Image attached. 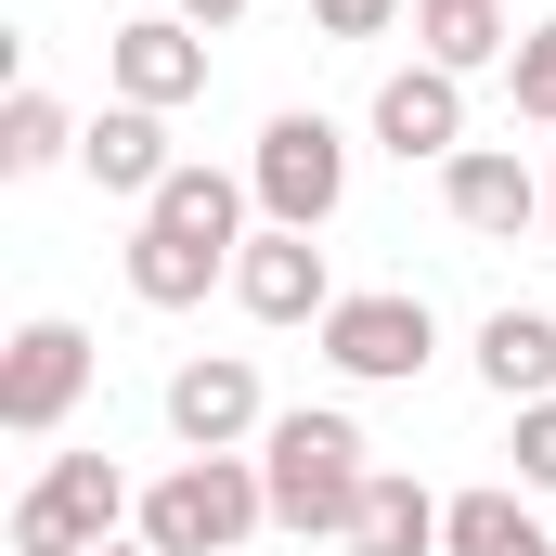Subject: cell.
<instances>
[{
    "label": "cell",
    "instance_id": "6da1fadb",
    "mask_svg": "<svg viewBox=\"0 0 556 556\" xmlns=\"http://www.w3.org/2000/svg\"><path fill=\"white\" fill-rule=\"evenodd\" d=\"M260 492H273V531H324L350 544L363 492H376V453L350 415H273L260 427Z\"/></svg>",
    "mask_w": 556,
    "mask_h": 556
},
{
    "label": "cell",
    "instance_id": "7a4b0ae2",
    "mask_svg": "<svg viewBox=\"0 0 556 556\" xmlns=\"http://www.w3.org/2000/svg\"><path fill=\"white\" fill-rule=\"evenodd\" d=\"M260 518H273L260 453H181V466L142 492V544H155V556H233Z\"/></svg>",
    "mask_w": 556,
    "mask_h": 556
},
{
    "label": "cell",
    "instance_id": "3957f363",
    "mask_svg": "<svg viewBox=\"0 0 556 556\" xmlns=\"http://www.w3.org/2000/svg\"><path fill=\"white\" fill-rule=\"evenodd\" d=\"M247 194H260L273 233H324L350 207V130L311 117V104H285L273 130H260V155H247Z\"/></svg>",
    "mask_w": 556,
    "mask_h": 556
},
{
    "label": "cell",
    "instance_id": "277c9868",
    "mask_svg": "<svg viewBox=\"0 0 556 556\" xmlns=\"http://www.w3.org/2000/svg\"><path fill=\"white\" fill-rule=\"evenodd\" d=\"M117 518H142V492L117 479V453H52L13 505V556H104Z\"/></svg>",
    "mask_w": 556,
    "mask_h": 556
},
{
    "label": "cell",
    "instance_id": "5b68a950",
    "mask_svg": "<svg viewBox=\"0 0 556 556\" xmlns=\"http://www.w3.org/2000/svg\"><path fill=\"white\" fill-rule=\"evenodd\" d=\"M324 363H337L350 389H415L427 363H440V311L402 298V285H363V298L324 311Z\"/></svg>",
    "mask_w": 556,
    "mask_h": 556
},
{
    "label": "cell",
    "instance_id": "8992f818",
    "mask_svg": "<svg viewBox=\"0 0 556 556\" xmlns=\"http://www.w3.org/2000/svg\"><path fill=\"white\" fill-rule=\"evenodd\" d=\"M91 337L65 324V311H39V324H13V350H0V427L13 440H52V427L91 402Z\"/></svg>",
    "mask_w": 556,
    "mask_h": 556
},
{
    "label": "cell",
    "instance_id": "52a82bcc",
    "mask_svg": "<svg viewBox=\"0 0 556 556\" xmlns=\"http://www.w3.org/2000/svg\"><path fill=\"white\" fill-rule=\"evenodd\" d=\"M376 142H389V155H402V168H453V155H466V78H453V65H389V78H376Z\"/></svg>",
    "mask_w": 556,
    "mask_h": 556
},
{
    "label": "cell",
    "instance_id": "ba28073f",
    "mask_svg": "<svg viewBox=\"0 0 556 556\" xmlns=\"http://www.w3.org/2000/svg\"><path fill=\"white\" fill-rule=\"evenodd\" d=\"M440 207H453L479 247H518V233L544 220V168H531L518 142H466V155L440 168Z\"/></svg>",
    "mask_w": 556,
    "mask_h": 556
},
{
    "label": "cell",
    "instance_id": "9c48e42d",
    "mask_svg": "<svg viewBox=\"0 0 556 556\" xmlns=\"http://www.w3.org/2000/svg\"><path fill=\"white\" fill-rule=\"evenodd\" d=\"M104 78H117V104H194L207 91V26H181V13H130L117 39H104Z\"/></svg>",
    "mask_w": 556,
    "mask_h": 556
},
{
    "label": "cell",
    "instance_id": "30bf717a",
    "mask_svg": "<svg viewBox=\"0 0 556 556\" xmlns=\"http://www.w3.org/2000/svg\"><path fill=\"white\" fill-rule=\"evenodd\" d=\"M168 427H181V453H233V440H260V363L247 350H194L181 376H168Z\"/></svg>",
    "mask_w": 556,
    "mask_h": 556
},
{
    "label": "cell",
    "instance_id": "8fae6325",
    "mask_svg": "<svg viewBox=\"0 0 556 556\" xmlns=\"http://www.w3.org/2000/svg\"><path fill=\"white\" fill-rule=\"evenodd\" d=\"M233 298H247V324H324L337 311V285H324V247L311 233H247V260H233Z\"/></svg>",
    "mask_w": 556,
    "mask_h": 556
},
{
    "label": "cell",
    "instance_id": "7c38bea8",
    "mask_svg": "<svg viewBox=\"0 0 556 556\" xmlns=\"http://www.w3.org/2000/svg\"><path fill=\"white\" fill-rule=\"evenodd\" d=\"M78 168H91L104 194H130V207H155V181H168L181 155H168V117H155V104H104V117L78 130Z\"/></svg>",
    "mask_w": 556,
    "mask_h": 556
},
{
    "label": "cell",
    "instance_id": "4fadbf2b",
    "mask_svg": "<svg viewBox=\"0 0 556 556\" xmlns=\"http://www.w3.org/2000/svg\"><path fill=\"white\" fill-rule=\"evenodd\" d=\"M247 207H260V194H247L233 168H207V155H181V168L155 181V207H142V220H168V233H194V247H220V260H247Z\"/></svg>",
    "mask_w": 556,
    "mask_h": 556
},
{
    "label": "cell",
    "instance_id": "5bb4252c",
    "mask_svg": "<svg viewBox=\"0 0 556 556\" xmlns=\"http://www.w3.org/2000/svg\"><path fill=\"white\" fill-rule=\"evenodd\" d=\"M207 285H233L220 247H194V233H168V220H142V233H130V298H142V311H194Z\"/></svg>",
    "mask_w": 556,
    "mask_h": 556
},
{
    "label": "cell",
    "instance_id": "9a60e30c",
    "mask_svg": "<svg viewBox=\"0 0 556 556\" xmlns=\"http://www.w3.org/2000/svg\"><path fill=\"white\" fill-rule=\"evenodd\" d=\"M440 492L402 479V466H376V492H363V518H350V556H440Z\"/></svg>",
    "mask_w": 556,
    "mask_h": 556
},
{
    "label": "cell",
    "instance_id": "2e32d148",
    "mask_svg": "<svg viewBox=\"0 0 556 556\" xmlns=\"http://www.w3.org/2000/svg\"><path fill=\"white\" fill-rule=\"evenodd\" d=\"M415 52L479 78V65H518V26H505V0H415Z\"/></svg>",
    "mask_w": 556,
    "mask_h": 556
},
{
    "label": "cell",
    "instance_id": "e0dca14e",
    "mask_svg": "<svg viewBox=\"0 0 556 556\" xmlns=\"http://www.w3.org/2000/svg\"><path fill=\"white\" fill-rule=\"evenodd\" d=\"M479 376H492V402H556V311H492Z\"/></svg>",
    "mask_w": 556,
    "mask_h": 556
},
{
    "label": "cell",
    "instance_id": "ac0fdd59",
    "mask_svg": "<svg viewBox=\"0 0 556 556\" xmlns=\"http://www.w3.org/2000/svg\"><path fill=\"white\" fill-rule=\"evenodd\" d=\"M440 556H556V531L492 479V492H453V518H440Z\"/></svg>",
    "mask_w": 556,
    "mask_h": 556
},
{
    "label": "cell",
    "instance_id": "d6986e66",
    "mask_svg": "<svg viewBox=\"0 0 556 556\" xmlns=\"http://www.w3.org/2000/svg\"><path fill=\"white\" fill-rule=\"evenodd\" d=\"M52 155H78V117H65L52 91H13V104H0V168H13V181H39Z\"/></svg>",
    "mask_w": 556,
    "mask_h": 556
},
{
    "label": "cell",
    "instance_id": "ffe728a7",
    "mask_svg": "<svg viewBox=\"0 0 556 556\" xmlns=\"http://www.w3.org/2000/svg\"><path fill=\"white\" fill-rule=\"evenodd\" d=\"M505 91H518V117H531V130H556V13H544V26H518Z\"/></svg>",
    "mask_w": 556,
    "mask_h": 556
},
{
    "label": "cell",
    "instance_id": "44dd1931",
    "mask_svg": "<svg viewBox=\"0 0 556 556\" xmlns=\"http://www.w3.org/2000/svg\"><path fill=\"white\" fill-rule=\"evenodd\" d=\"M518 492H556V402H518Z\"/></svg>",
    "mask_w": 556,
    "mask_h": 556
},
{
    "label": "cell",
    "instance_id": "7402d4cb",
    "mask_svg": "<svg viewBox=\"0 0 556 556\" xmlns=\"http://www.w3.org/2000/svg\"><path fill=\"white\" fill-rule=\"evenodd\" d=\"M402 13H415V0H311V26H324V39H389Z\"/></svg>",
    "mask_w": 556,
    "mask_h": 556
},
{
    "label": "cell",
    "instance_id": "603a6c76",
    "mask_svg": "<svg viewBox=\"0 0 556 556\" xmlns=\"http://www.w3.org/2000/svg\"><path fill=\"white\" fill-rule=\"evenodd\" d=\"M168 13H181V26H207V39H220V26H233V13H247V0H168Z\"/></svg>",
    "mask_w": 556,
    "mask_h": 556
},
{
    "label": "cell",
    "instance_id": "cb8c5ba5",
    "mask_svg": "<svg viewBox=\"0 0 556 556\" xmlns=\"http://www.w3.org/2000/svg\"><path fill=\"white\" fill-rule=\"evenodd\" d=\"M544 233H556V168H544Z\"/></svg>",
    "mask_w": 556,
    "mask_h": 556
},
{
    "label": "cell",
    "instance_id": "d4e9b609",
    "mask_svg": "<svg viewBox=\"0 0 556 556\" xmlns=\"http://www.w3.org/2000/svg\"><path fill=\"white\" fill-rule=\"evenodd\" d=\"M104 556H155V544H104Z\"/></svg>",
    "mask_w": 556,
    "mask_h": 556
}]
</instances>
